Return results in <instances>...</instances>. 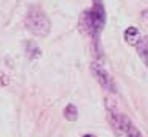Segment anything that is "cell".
I'll return each instance as SVG.
<instances>
[{
  "label": "cell",
  "instance_id": "6da1fadb",
  "mask_svg": "<svg viewBox=\"0 0 148 137\" xmlns=\"http://www.w3.org/2000/svg\"><path fill=\"white\" fill-rule=\"evenodd\" d=\"M25 25L36 36H47L50 33V28H51L50 19L47 17V14L39 6L30 8L28 14L25 17Z\"/></svg>",
  "mask_w": 148,
  "mask_h": 137
},
{
  "label": "cell",
  "instance_id": "277c9868",
  "mask_svg": "<svg viewBox=\"0 0 148 137\" xmlns=\"http://www.w3.org/2000/svg\"><path fill=\"white\" fill-rule=\"evenodd\" d=\"M122 129H123L126 137H143L140 134V131L134 126V123L125 115H122Z\"/></svg>",
  "mask_w": 148,
  "mask_h": 137
},
{
  "label": "cell",
  "instance_id": "9c48e42d",
  "mask_svg": "<svg viewBox=\"0 0 148 137\" xmlns=\"http://www.w3.org/2000/svg\"><path fill=\"white\" fill-rule=\"evenodd\" d=\"M5 83H8L6 78H5V73H3V72H0V84H5Z\"/></svg>",
  "mask_w": 148,
  "mask_h": 137
},
{
  "label": "cell",
  "instance_id": "5b68a950",
  "mask_svg": "<svg viewBox=\"0 0 148 137\" xmlns=\"http://www.w3.org/2000/svg\"><path fill=\"white\" fill-rule=\"evenodd\" d=\"M140 33H139V30L136 27H130L126 28L125 31V41L130 44V45H137L139 42H140Z\"/></svg>",
  "mask_w": 148,
  "mask_h": 137
},
{
  "label": "cell",
  "instance_id": "3957f363",
  "mask_svg": "<svg viewBox=\"0 0 148 137\" xmlns=\"http://www.w3.org/2000/svg\"><path fill=\"white\" fill-rule=\"evenodd\" d=\"M90 68H92V73L95 75L97 81L100 83V86H101L103 89H106L109 92H115V90H117V89H115V84H114L112 76L108 73V70L105 68V66H103L101 62L94 61V62H92V66H90Z\"/></svg>",
  "mask_w": 148,
  "mask_h": 137
},
{
  "label": "cell",
  "instance_id": "8992f818",
  "mask_svg": "<svg viewBox=\"0 0 148 137\" xmlns=\"http://www.w3.org/2000/svg\"><path fill=\"white\" fill-rule=\"evenodd\" d=\"M137 50H139V55L142 56V59L148 66V36L140 39V42L137 44Z\"/></svg>",
  "mask_w": 148,
  "mask_h": 137
},
{
  "label": "cell",
  "instance_id": "52a82bcc",
  "mask_svg": "<svg viewBox=\"0 0 148 137\" xmlns=\"http://www.w3.org/2000/svg\"><path fill=\"white\" fill-rule=\"evenodd\" d=\"M42 55V50L36 45L34 42H27V56L30 59H36Z\"/></svg>",
  "mask_w": 148,
  "mask_h": 137
},
{
  "label": "cell",
  "instance_id": "7a4b0ae2",
  "mask_svg": "<svg viewBox=\"0 0 148 137\" xmlns=\"http://www.w3.org/2000/svg\"><path fill=\"white\" fill-rule=\"evenodd\" d=\"M105 22H106L105 8H103L101 2L97 0L94 8L89 11H86L84 16H83V27H84L94 38H97L100 34V31L103 30V27H105Z\"/></svg>",
  "mask_w": 148,
  "mask_h": 137
},
{
  "label": "cell",
  "instance_id": "30bf717a",
  "mask_svg": "<svg viewBox=\"0 0 148 137\" xmlns=\"http://www.w3.org/2000/svg\"><path fill=\"white\" fill-rule=\"evenodd\" d=\"M84 137H94V136H90V134H86Z\"/></svg>",
  "mask_w": 148,
  "mask_h": 137
},
{
  "label": "cell",
  "instance_id": "ba28073f",
  "mask_svg": "<svg viewBox=\"0 0 148 137\" xmlns=\"http://www.w3.org/2000/svg\"><path fill=\"white\" fill-rule=\"evenodd\" d=\"M64 117H66L69 122H77L78 120V109L73 104H67L66 109H64Z\"/></svg>",
  "mask_w": 148,
  "mask_h": 137
}]
</instances>
